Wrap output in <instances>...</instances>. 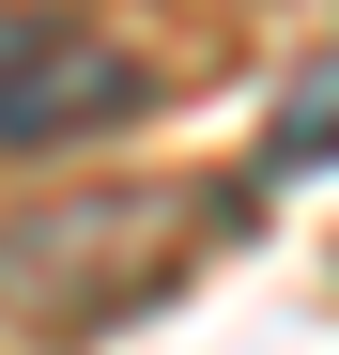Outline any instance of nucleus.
<instances>
[{"label":"nucleus","mask_w":339,"mask_h":355,"mask_svg":"<svg viewBox=\"0 0 339 355\" xmlns=\"http://www.w3.org/2000/svg\"><path fill=\"white\" fill-rule=\"evenodd\" d=\"M154 62L124 31L62 16V0H0V155H77V139H124L154 124Z\"/></svg>","instance_id":"f03ea898"},{"label":"nucleus","mask_w":339,"mask_h":355,"mask_svg":"<svg viewBox=\"0 0 339 355\" xmlns=\"http://www.w3.org/2000/svg\"><path fill=\"white\" fill-rule=\"evenodd\" d=\"M247 216H262L247 186H46V201H0V324L16 340H124Z\"/></svg>","instance_id":"f257e3e1"}]
</instances>
